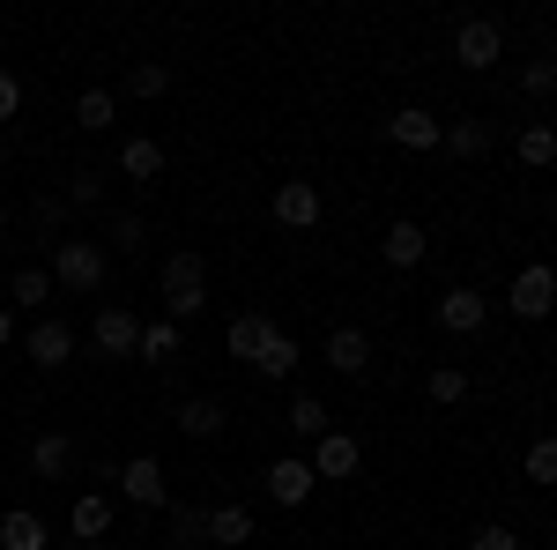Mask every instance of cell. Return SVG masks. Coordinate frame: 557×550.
<instances>
[{"instance_id": "cell-38", "label": "cell", "mask_w": 557, "mask_h": 550, "mask_svg": "<svg viewBox=\"0 0 557 550\" xmlns=\"http://www.w3.org/2000/svg\"><path fill=\"white\" fill-rule=\"evenodd\" d=\"M469 550H520V536H513V528H475Z\"/></svg>"}, {"instance_id": "cell-28", "label": "cell", "mask_w": 557, "mask_h": 550, "mask_svg": "<svg viewBox=\"0 0 557 550\" xmlns=\"http://www.w3.org/2000/svg\"><path fill=\"white\" fill-rule=\"evenodd\" d=\"M290 431H298V439H320V431H335V424H327V402H320V394H298V402H290Z\"/></svg>"}, {"instance_id": "cell-17", "label": "cell", "mask_w": 557, "mask_h": 550, "mask_svg": "<svg viewBox=\"0 0 557 550\" xmlns=\"http://www.w3.org/2000/svg\"><path fill=\"white\" fill-rule=\"evenodd\" d=\"M253 536H260V528H253V513H246V506H215L209 513V543L215 550H246Z\"/></svg>"}, {"instance_id": "cell-35", "label": "cell", "mask_w": 557, "mask_h": 550, "mask_svg": "<svg viewBox=\"0 0 557 550\" xmlns=\"http://www.w3.org/2000/svg\"><path fill=\"white\" fill-rule=\"evenodd\" d=\"M15 112H23V83L0 68V134H8V120H15Z\"/></svg>"}, {"instance_id": "cell-5", "label": "cell", "mask_w": 557, "mask_h": 550, "mask_svg": "<svg viewBox=\"0 0 557 550\" xmlns=\"http://www.w3.org/2000/svg\"><path fill=\"white\" fill-rule=\"evenodd\" d=\"M498 52H506V30H498L491 15H469V23L454 30V60L475 68V75H483V68H498Z\"/></svg>"}, {"instance_id": "cell-36", "label": "cell", "mask_w": 557, "mask_h": 550, "mask_svg": "<svg viewBox=\"0 0 557 550\" xmlns=\"http://www.w3.org/2000/svg\"><path fill=\"white\" fill-rule=\"evenodd\" d=\"M97 201H104V179H75V186H67V209H97Z\"/></svg>"}, {"instance_id": "cell-34", "label": "cell", "mask_w": 557, "mask_h": 550, "mask_svg": "<svg viewBox=\"0 0 557 550\" xmlns=\"http://www.w3.org/2000/svg\"><path fill=\"white\" fill-rule=\"evenodd\" d=\"M112 239H120V254H134V246H141V239H149V223H141V216H112Z\"/></svg>"}, {"instance_id": "cell-9", "label": "cell", "mask_w": 557, "mask_h": 550, "mask_svg": "<svg viewBox=\"0 0 557 550\" xmlns=\"http://www.w3.org/2000/svg\"><path fill=\"white\" fill-rule=\"evenodd\" d=\"M483 320H491V297L469 291V283H454V291L438 297V328L446 335H483Z\"/></svg>"}, {"instance_id": "cell-11", "label": "cell", "mask_w": 557, "mask_h": 550, "mask_svg": "<svg viewBox=\"0 0 557 550\" xmlns=\"http://www.w3.org/2000/svg\"><path fill=\"white\" fill-rule=\"evenodd\" d=\"M438 134H446V120H431L424 105H401V112L386 120V142H394V149H438Z\"/></svg>"}, {"instance_id": "cell-41", "label": "cell", "mask_w": 557, "mask_h": 550, "mask_svg": "<svg viewBox=\"0 0 557 550\" xmlns=\"http://www.w3.org/2000/svg\"><path fill=\"white\" fill-rule=\"evenodd\" d=\"M0 157H8V134H0Z\"/></svg>"}, {"instance_id": "cell-15", "label": "cell", "mask_w": 557, "mask_h": 550, "mask_svg": "<svg viewBox=\"0 0 557 550\" xmlns=\"http://www.w3.org/2000/svg\"><path fill=\"white\" fill-rule=\"evenodd\" d=\"M320 357H327V365H335V372H343V380H357V372H364V365H372V342H364V328H335V335H327V350H320Z\"/></svg>"}, {"instance_id": "cell-20", "label": "cell", "mask_w": 557, "mask_h": 550, "mask_svg": "<svg viewBox=\"0 0 557 550\" xmlns=\"http://www.w3.org/2000/svg\"><path fill=\"white\" fill-rule=\"evenodd\" d=\"M253 372H260V380H298V342H290V335H283V328H275V335L260 342Z\"/></svg>"}, {"instance_id": "cell-14", "label": "cell", "mask_w": 557, "mask_h": 550, "mask_svg": "<svg viewBox=\"0 0 557 550\" xmlns=\"http://www.w3.org/2000/svg\"><path fill=\"white\" fill-rule=\"evenodd\" d=\"M67 462H75V439H67V431H38V439H30V476L60 484V476H67Z\"/></svg>"}, {"instance_id": "cell-40", "label": "cell", "mask_w": 557, "mask_h": 550, "mask_svg": "<svg viewBox=\"0 0 557 550\" xmlns=\"http://www.w3.org/2000/svg\"><path fill=\"white\" fill-rule=\"evenodd\" d=\"M0 231H8V201H0Z\"/></svg>"}, {"instance_id": "cell-21", "label": "cell", "mask_w": 557, "mask_h": 550, "mask_svg": "<svg viewBox=\"0 0 557 550\" xmlns=\"http://www.w3.org/2000/svg\"><path fill=\"white\" fill-rule=\"evenodd\" d=\"M67 528H75V536H83V550H89L104 528H112V499H104V491H83V499H75V513H67Z\"/></svg>"}, {"instance_id": "cell-22", "label": "cell", "mask_w": 557, "mask_h": 550, "mask_svg": "<svg viewBox=\"0 0 557 550\" xmlns=\"http://www.w3.org/2000/svg\"><path fill=\"white\" fill-rule=\"evenodd\" d=\"M513 149H520V164H528V171H550L557 164V127H550V120H528Z\"/></svg>"}, {"instance_id": "cell-16", "label": "cell", "mask_w": 557, "mask_h": 550, "mask_svg": "<svg viewBox=\"0 0 557 550\" xmlns=\"http://www.w3.org/2000/svg\"><path fill=\"white\" fill-rule=\"evenodd\" d=\"M268 335H275V320H268V313H238V320L223 328V350L253 365V357H260V342H268Z\"/></svg>"}, {"instance_id": "cell-3", "label": "cell", "mask_w": 557, "mask_h": 550, "mask_svg": "<svg viewBox=\"0 0 557 550\" xmlns=\"http://www.w3.org/2000/svg\"><path fill=\"white\" fill-rule=\"evenodd\" d=\"M506 305H513V320H550L557 313V268L550 260H528L513 276V291H506Z\"/></svg>"}, {"instance_id": "cell-30", "label": "cell", "mask_w": 557, "mask_h": 550, "mask_svg": "<svg viewBox=\"0 0 557 550\" xmlns=\"http://www.w3.org/2000/svg\"><path fill=\"white\" fill-rule=\"evenodd\" d=\"M172 543H178V550H209V506H178Z\"/></svg>"}, {"instance_id": "cell-18", "label": "cell", "mask_w": 557, "mask_h": 550, "mask_svg": "<svg viewBox=\"0 0 557 550\" xmlns=\"http://www.w3.org/2000/svg\"><path fill=\"white\" fill-rule=\"evenodd\" d=\"M45 543H52V528H45L38 513H23V506L0 513V550H45Z\"/></svg>"}, {"instance_id": "cell-37", "label": "cell", "mask_w": 557, "mask_h": 550, "mask_svg": "<svg viewBox=\"0 0 557 550\" xmlns=\"http://www.w3.org/2000/svg\"><path fill=\"white\" fill-rule=\"evenodd\" d=\"M38 231H60V223H67V201H60V194H38Z\"/></svg>"}, {"instance_id": "cell-42", "label": "cell", "mask_w": 557, "mask_h": 550, "mask_svg": "<svg viewBox=\"0 0 557 550\" xmlns=\"http://www.w3.org/2000/svg\"><path fill=\"white\" fill-rule=\"evenodd\" d=\"M89 550H97V543H89Z\"/></svg>"}, {"instance_id": "cell-32", "label": "cell", "mask_w": 557, "mask_h": 550, "mask_svg": "<svg viewBox=\"0 0 557 550\" xmlns=\"http://www.w3.org/2000/svg\"><path fill=\"white\" fill-rule=\"evenodd\" d=\"M172 89V68L164 60H141V68H127V97H164Z\"/></svg>"}, {"instance_id": "cell-4", "label": "cell", "mask_w": 557, "mask_h": 550, "mask_svg": "<svg viewBox=\"0 0 557 550\" xmlns=\"http://www.w3.org/2000/svg\"><path fill=\"white\" fill-rule=\"evenodd\" d=\"M112 476H120V499H127V506H141V513L172 506V484H164V462H157V454H134V462H120Z\"/></svg>"}, {"instance_id": "cell-27", "label": "cell", "mask_w": 557, "mask_h": 550, "mask_svg": "<svg viewBox=\"0 0 557 550\" xmlns=\"http://www.w3.org/2000/svg\"><path fill=\"white\" fill-rule=\"evenodd\" d=\"M141 365H172L178 357V320H157V328H141V350H134Z\"/></svg>"}, {"instance_id": "cell-2", "label": "cell", "mask_w": 557, "mask_h": 550, "mask_svg": "<svg viewBox=\"0 0 557 550\" xmlns=\"http://www.w3.org/2000/svg\"><path fill=\"white\" fill-rule=\"evenodd\" d=\"M164 305H172V320H194V313L209 305V260L201 254H172L164 260Z\"/></svg>"}, {"instance_id": "cell-12", "label": "cell", "mask_w": 557, "mask_h": 550, "mask_svg": "<svg viewBox=\"0 0 557 550\" xmlns=\"http://www.w3.org/2000/svg\"><path fill=\"white\" fill-rule=\"evenodd\" d=\"M424 254H431V239H424V223H386V239H380V260L386 268H424Z\"/></svg>"}, {"instance_id": "cell-6", "label": "cell", "mask_w": 557, "mask_h": 550, "mask_svg": "<svg viewBox=\"0 0 557 550\" xmlns=\"http://www.w3.org/2000/svg\"><path fill=\"white\" fill-rule=\"evenodd\" d=\"M260 484H268V499H275V506H290V513H298L305 499L320 491V476H312V462H305V454H283V462H268V476H260Z\"/></svg>"}, {"instance_id": "cell-1", "label": "cell", "mask_w": 557, "mask_h": 550, "mask_svg": "<svg viewBox=\"0 0 557 550\" xmlns=\"http://www.w3.org/2000/svg\"><path fill=\"white\" fill-rule=\"evenodd\" d=\"M104 276H112V254L97 246V239H52V291H104Z\"/></svg>"}, {"instance_id": "cell-7", "label": "cell", "mask_w": 557, "mask_h": 550, "mask_svg": "<svg viewBox=\"0 0 557 550\" xmlns=\"http://www.w3.org/2000/svg\"><path fill=\"white\" fill-rule=\"evenodd\" d=\"M89 342H97L104 357H134V350H141V320H134L127 305H97V320H89Z\"/></svg>"}, {"instance_id": "cell-31", "label": "cell", "mask_w": 557, "mask_h": 550, "mask_svg": "<svg viewBox=\"0 0 557 550\" xmlns=\"http://www.w3.org/2000/svg\"><path fill=\"white\" fill-rule=\"evenodd\" d=\"M431 402H438V410H461V402H469V372H461V365H438V372H431Z\"/></svg>"}, {"instance_id": "cell-33", "label": "cell", "mask_w": 557, "mask_h": 550, "mask_svg": "<svg viewBox=\"0 0 557 550\" xmlns=\"http://www.w3.org/2000/svg\"><path fill=\"white\" fill-rule=\"evenodd\" d=\"M520 89H528V97H550L557 89V60H528V68H520Z\"/></svg>"}, {"instance_id": "cell-26", "label": "cell", "mask_w": 557, "mask_h": 550, "mask_svg": "<svg viewBox=\"0 0 557 550\" xmlns=\"http://www.w3.org/2000/svg\"><path fill=\"white\" fill-rule=\"evenodd\" d=\"M178 431L186 439H215L223 431V410H215L209 394H194V402H178Z\"/></svg>"}, {"instance_id": "cell-13", "label": "cell", "mask_w": 557, "mask_h": 550, "mask_svg": "<svg viewBox=\"0 0 557 550\" xmlns=\"http://www.w3.org/2000/svg\"><path fill=\"white\" fill-rule=\"evenodd\" d=\"M23 350H30V365H38V372H60V365L75 357V335H67L60 320H38V328L23 335Z\"/></svg>"}, {"instance_id": "cell-25", "label": "cell", "mask_w": 557, "mask_h": 550, "mask_svg": "<svg viewBox=\"0 0 557 550\" xmlns=\"http://www.w3.org/2000/svg\"><path fill=\"white\" fill-rule=\"evenodd\" d=\"M438 149H446V157H483V149H491V127H483V120H446Z\"/></svg>"}, {"instance_id": "cell-19", "label": "cell", "mask_w": 557, "mask_h": 550, "mask_svg": "<svg viewBox=\"0 0 557 550\" xmlns=\"http://www.w3.org/2000/svg\"><path fill=\"white\" fill-rule=\"evenodd\" d=\"M120 171H127V179H164V142L127 134V142H120Z\"/></svg>"}, {"instance_id": "cell-24", "label": "cell", "mask_w": 557, "mask_h": 550, "mask_svg": "<svg viewBox=\"0 0 557 550\" xmlns=\"http://www.w3.org/2000/svg\"><path fill=\"white\" fill-rule=\"evenodd\" d=\"M112 120H120V97H112V89H83V97H75V127L83 134H104Z\"/></svg>"}, {"instance_id": "cell-39", "label": "cell", "mask_w": 557, "mask_h": 550, "mask_svg": "<svg viewBox=\"0 0 557 550\" xmlns=\"http://www.w3.org/2000/svg\"><path fill=\"white\" fill-rule=\"evenodd\" d=\"M8 342H15V313L0 305V350H8Z\"/></svg>"}, {"instance_id": "cell-8", "label": "cell", "mask_w": 557, "mask_h": 550, "mask_svg": "<svg viewBox=\"0 0 557 550\" xmlns=\"http://www.w3.org/2000/svg\"><path fill=\"white\" fill-rule=\"evenodd\" d=\"M320 216H327V201H320L312 179H283V186H275V223H283V231H312Z\"/></svg>"}, {"instance_id": "cell-23", "label": "cell", "mask_w": 557, "mask_h": 550, "mask_svg": "<svg viewBox=\"0 0 557 550\" xmlns=\"http://www.w3.org/2000/svg\"><path fill=\"white\" fill-rule=\"evenodd\" d=\"M8 305H23V313H45V305H52V268H15V283H8Z\"/></svg>"}, {"instance_id": "cell-10", "label": "cell", "mask_w": 557, "mask_h": 550, "mask_svg": "<svg viewBox=\"0 0 557 550\" xmlns=\"http://www.w3.org/2000/svg\"><path fill=\"white\" fill-rule=\"evenodd\" d=\"M357 462H364L357 431H320L312 439V476H357Z\"/></svg>"}, {"instance_id": "cell-29", "label": "cell", "mask_w": 557, "mask_h": 550, "mask_svg": "<svg viewBox=\"0 0 557 550\" xmlns=\"http://www.w3.org/2000/svg\"><path fill=\"white\" fill-rule=\"evenodd\" d=\"M528 476H535L543 491H557V431H535V439H528Z\"/></svg>"}]
</instances>
